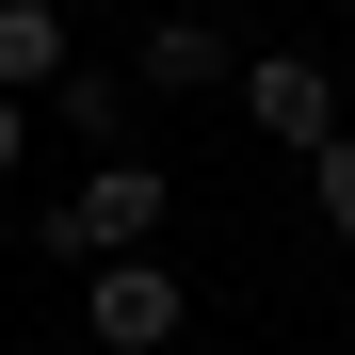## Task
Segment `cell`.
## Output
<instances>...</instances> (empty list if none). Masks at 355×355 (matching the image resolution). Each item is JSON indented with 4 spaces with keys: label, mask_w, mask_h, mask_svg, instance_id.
I'll use <instances>...</instances> for the list:
<instances>
[{
    "label": "cell",
    "mask_w": 355,
    "mask_h": 355,
    "mask_svg": "<svg viewBox=\"0 0 355 355\" xmlns=\"http://www.w3.org/2000/svg\"><path fill=\"white\" fill-rule=\"evenodd\" d=\"M226 97H243V130L291 146V162L339 146V81H323V49H243V81H226Z\"/></svg>",
    "instance_id": "7a4b0ae2"
},
{
    "label": "cell",
    "mask_w": 355,
    "mask_h": 355,
    "mask_svg": "<svg viewBox=\"0 0 355 355\" xmlns=\"http://www.w3.org/2000/svg\"><path fill=\"white\" fill-rule=\"evenodd\" d=\"M81 49H65V0H0V97H49Z\"/></svg>",
    "instance_id": "8992f818"
},
{
    "label": "cell",
    "mask_w": 355,
    "mask_h": 355,
    "mask_svg": "<svg viewBox=\"0 0 355 355\" xmlns=\"http://www.w3.org/2000/svg\"><path fill=\"white\" fill-rule=\"evenodd\" d=\"M17 146H33V97H0V178H17Z\"/></svg>",
    "instance_id": "ba28073f"
},
{
    "label": "cell",
    "mask_w": 355,
    "mask_h": 355,
    "mask_svg": "<svg viewBox=\"0 0 355 355\" xmlns=\"http://www.w3.org/2000/svg\"><path fill=\"white\" fill-rule=\"evenodd\" d=\"M49 113H65L97 162H146V81H130V65H65V81H49Z\"/></svg>",
    "instance_id": "5b68a950"
},
{
    "label": "cell",
    "mask_w": 355,
    "mask_h": 355,
    "mask_svg": "<svg viewBox=\"0 0 355 355\" xmlns=\"http://www.w3.org/2000/svg\"><path fill=\"white\" fill-rule=\"evenodd\" d=\"M162 210H178V178H162V162H81V194H65V210H33V243H49V275L162 259Z\"/></svg>",
    "instance_id": "6da1fadb"
},
{
    "label": "cell",
    "mask_w": 355,
    "mask_h": 355,
    "mask_svg": "<svg viewBox=\"0 0 355 355\" xmlns=\"http://www.w3.org/2000/svg\"><path fill=\"white\" fill-rule=\"evenodd\" d=\"M130 81H146V97H210V81H243V33H226V17H162V33L130 49Z\"/></svg>",
    "instance_id": "277c9868"
},
{
    "label": "cell",
    "mask_w": 355,
    "mask_h": 355,
    "mask_svg": "<svg viewBox=\"0 0 355 355\" xmlns=\"http://www.w3.org/2000/svg\"><path fill=\"white\" fill-rule=\"evenodd\" d=\"M81 339L97 355H162L178 339V259H97L81 275Z\"/></svg>",
    "instance_id": "3957f363"
},
{
    "label": "cell",
    "mask_w": 355,
    "mask_h": 355,
    "mask_svg": "<svg viewBox=\"0 0 355 355\" xmlns=\"http://www.w3.org/2000/svg\"><path fill=\"white\" fill-rule=\"evenodd\" d=\"M307 210H323V243H339V259H355V130H339V146H323V162H307Z\"/></svg>",
    "instance_id": "52a82bcc"
}]
</instances>
